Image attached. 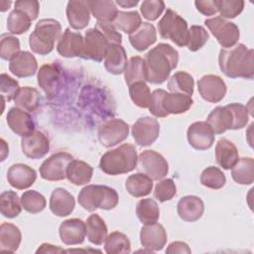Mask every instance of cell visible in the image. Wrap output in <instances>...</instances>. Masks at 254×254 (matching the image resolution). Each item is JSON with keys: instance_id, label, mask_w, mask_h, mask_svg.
<instances>
[{"instance_id": "obj_1", "label": "cell", "mask_w": 254, "mask_h": 254, "mask_svg": "<svg viewBox=\"0 0 254 254\" xmlns=\"http://www.w3.org/2000/svg\"><path fill=\"white\" fill-rule=\"evenodd\" d=\"M218 64L227 77L252 79L254 76V52L244 44L221 49L218 56Z\"/></svg>"}, {"instance_id": "obj_2", "label": "cell", "mask_w": 254, "mask_h": 254, "mask_svg": "<svg viewBox=\"0 0 254 254\" xmlns=\"http://www.w3.org/2000/svg\"><path fill=\"white\" fill-rule=\"evenodd\" d=\"M147 81L161 84L166 81L179 63V53L169 44L161 43L145 56Z\"/></svg>"}, {"instance_id": "obj_3", "label": "cell", "mask_w": 254, "mask_h": 254, "mask_svg": "<svg viewBox=\"0 0 254 254\" xmlns=\"http://www.w3.org/2000/svg\"><path fill=\"white\" fill-rule=\"evenodd\" d=\"M137 163L138 156L135 146L125 143L103 154L99 168L107 175L117 176L133 171L137 167Z\"/></svg>"}, {"instance_id": "obj_4", "label": "cell", "mask_w": 254, "mask_h": 254, "mask_svg": "<svg viewBox=\"0 0 254 254\" xmlns=\"http://www.w3.org/2000/svg\"><path fill=\"white\" fill-rule=\"evenodd\" d=\"M193 103L191 96L156 89L151 93L149 110L156 117H167L170 114H181L188 111Z\"/></svg>"}, {"instance_id": "obj_5", "label": "cell", "mask_w": 254, "mask_h": 254, "mask_svg": "<svg viewBox=\"0 0 254 254\" xmlns=\"http://www.w3.org/2000/svg\"><path fill=\"white\" fill-rule=\"evenodd\" d=\"M62 36V26L55 19H42L35 30L29 36V45L31 50L40 56L50 54L55 48V42Z\"/></svg>"}, {"instance_id": "obj_6", "label": "cell", "mask_w": 254, "mask_h": 254, "mask_svg": "<svg viewBox=\"0 0 254 254\" xmlns=\"http://www.w3.org/2000/svg\"><path fill=\"white\" fill-rule=\"evenodd\" d=\"M78 203L88 211H94L97 208L109 210L114 208L119 201L117 191L103 185L85 186L78 193Z\"/></svg>"}, {"instance_id": "obj_7", "label": "cell", "mask_w": 254, "mask_h": 254, "mask_svg": "<svg viewBox=\"0 0 254 254\" xmlns=\"http://www.w3.org/2000/svg\"><path fill=\"white\" fill-rule=\"evenodd\" d=\"M158 30L163 39L171 40L179 47L187 46L188 23L174 10L167 9L158 23Z\"/></svg>"}, {"instance_id": "obj_8", "label": "cell", "mask_w": 254, "mask_h": 254, "mask_svg": "<svg viewBox=\"0 0 254 254\" xmlns=\"http://www.w3.org/2000/svg\"><path fill=\"white\" fill-rule=\"evenodd\" d=\"M204 24L217 40L219 45L224 49L235 46L239 40L240 32L238 27L234 23L229 22L220 16L206 19Z\"/></svg>"}, {"instance_id": "obj_9", "label": "cell", "mask_w": 254, "mask_h": 254, "mask_svg": "<svg viewBox=\"0 0 254 254\" xmlns=\"http://www.w3.org/2000/svg\"><path fill=\"white\" fill-rule=\"evenodd\" d=\"M112 44L106 36L97 28L88 29L84 35L83 52L81 58L94 62H101L106 55V52Z\"/></svg>"}, {"instance_id": "obj_10", "label": "cell", "mask_w": 254, "mask_h": 254, "mask_svg": "<svg viewBox=\"0 0 254 254\" xmlns=\"http://www.w3.org/2000/svg\"><path fill=\"white\" fill-rule=\"evenodd\" d=\"M98 140L106 148L123 142L129 135V125L122 119L112 118L104 121L98 127Z\"/></svg>"}, {"instance_id": "obj_11", "label": "cell", "mask_w": 254, "mask_h": 254, "mask_svg": "<svg viewBox=\"0 0 254 254\" xmlns=\"http://www.w3.org/2000/svg\"><path fill=\"white\" fill-rule=\"evenodd\" d=\"M138 169L153 181H159L167 176L169 164L160 153L145 150L138 157Z\"/></svg>"}, {"instance_id": "obj_12", "label": "cell", "mask_w": 254, "mask_h": 254, "mask_svg": "<svg viewBox=\"0 0 254 254\" xmlns=\"http://www.w3.org/2000/svg\"><path fill=\"white\" fill-rule=\"evenodd\" d=\"M73 157L66 152H58L46 159L40 167V175L44 180L56 182L66 178V171Z\"/></svg>"}, {"instance_id": "obj_13", "label": "cell", "mask_w": 254, "mask_h": 254, "mask_svg": "<svg viewBox=\"0 0 254 254\" xmlns=\"http://www.w3.org/2000/svg\"><path fill=\"white\" fill-rule=\"evenodd\" d=\"M160 134V124L156 118L145 116L139 118L132 126V135L139 146L152 145Z\"/></svg>"}, {"instance_id": "obj_14", "label": "cell", "mask_w": 254, "mask_h": 254, "mask_svg": "<svg viewBox=\"0 0 254 254\" xmlns=\"http://www.w3.org/2000/svg\"><path fill=\"white\" fill-rule=\"evenodd\" d=\"M197 89L200 96L208 102L217 103L226 94V84L224 80L215 74H205L197 81Z\"/></svg>"}, {"instance_id": "obj_15", "label": "cell", "mask_w": 254, "mask_h": 254, "mask_svg": "<svg viewBox=\"0 0 254 254\" xmlns=\"http://www.w3.org/2000/svg\"><path fill=\"white\" fill-rule=\"evenodd\" d=\"M189 144L195 150L209 149L214 143V132L206 121H197L190 124L187 131Z\"/></svg>"}, {"instance_id": "obj_16", "label": "cell", "mask_w": 254, "mask_h": 254, "mask_svg": "<svg viewBox=\"0 0 254 254\" xmlns=\"http://www.w3.org/2000/svg\"><path fill=\"white\" fill-rule=\"evenodd\" d=\"M165 227L157 222L145 224L140 231V242L149 252L160 251L167 243Z\"/></svg>"}, {"instance_id": "obj_17", "label": "cell", "mask_w": 254, "mask_h": 254, "mask_svg": "<svg viewBox=\"0 0 254 254\" xmlns=\"http://www.w3.org/2000/svg\"><path fill=\"white\" fill-rule=\"evenodd\" d=\"M21 147L26 157L41 159L50 151V141L43 132L35 130L33 133L22 137Z\"/></svg>"}, {"instance_id": "obj_18", "label": "cell", "mask_w": 254, "mask_h": 254, "mask_svg": "<svg viewBox=\"0 0 254 254\" xmlns=\"http://www.w3.org/2000/svg\"><path fill=\"white\" fill-rule=\"evenodd\" d=\"M84 38L80 33L72 32L66 28L58 41L57 51L64 58H76L82 56Z\"/></svg>"}, {"instance_id": "obj_19", "label": "cell", "mask_w": 254, "mask_h": 254, "mask_svg": "<svg viewBox=\"0 0 254 254\" xmlns=\"http://www.w3.org/2000/svg\"><path fill=\"white\" fill-rule=\"evenodd\" d=\"M6 121L10 129L17 135L24 137L35 131L36 125L29 112L19 108L12 107L6 115Z\"/></svg>"}, {"instance_id": "obj_20", "label": "cell", "mask_w": 254, "mask_h": 254, "mask_svg": "<svg viewBox=\"0 0 254 254\" xmlns=\"http://www.w3.org/2000/svg\"><path fill=\"white\" fill-rule=\"evenodd\" d=\"M60 238L65 245H77L83 242L86 235V225L79 218L64 220L59 228Z\"/></svg>"}, {"instance_id": "obj_21", "label": "cell", "mask_w": 254, "mask_h": 254, "mask_svg": "<svg viewBox=\"0 0 254 254\" xmlns=\"http://www.w3.org/2000/svg\"><path fill=\"white\" fill-rule=\"evenodd\" d=\"M37 179L36 171L25 164H14L7 171V181L16 190L30 188Z\"/></svg>"}, {"instance_id": "obj_22", "label": "cell", "mask_w": 254, "mask_h": 254, "mask_svg": "<svg viewBox=\"0 0 254 254\" xmlns=\"http://www.w3.org/2000/svg\"><path fill=\"white\" fill-rule=\"evenodd\" d=\"M177 211L183 220L193 222L202 216L204 203L202 199L196 195H186L179 200Z\"/></svg>"}, {"instance_id": "obj_23", "label": "cell", "mask_w": 254, "mask_h": 254, "mask_svg": "<svg viewBox=\"0 0 254 254\" xmlns=\"http://www.w3.org/2000/svg\"><path fill=\"white\" fill-rule=\"evenodd\" d=\"M38 63L33 54L21 51L9 63V70L17 77H29L35 74Z\"/></svg>"}, {"instance_id": "obj_24", "label": "cell", "mask_w": 254, "mask_h": 254, "mask_svg": "<svg viewBox=\"0 0 254 254\" xmlns=\"http://www.w3.org/2000/svg\"><path fill=\"white\" fill-rule=\"evenodd\" d=\"M75 206V200L71 193L63 188H57L53 190L50 197L51 211L60 217L69 215Z\"/></svg>"}, {"instance_id": "obj_25", "label": "cell", "mask_w": 254, "mask_h": 254, "mask_svg": "<svg viewBox=\"0 0 254 254\" xmlns=\"http://www.w3.org/2000/svg\"><path fill=\"white\" fill-rule=\"evenodd\" d=\"M66 18L72 29H84L90 20V11L86 1L71 0L66 5Z\"/></svg>"}, {"instance_id": "obj_26", "label": "cell", "mask_w": 254, "mask_h": 254, "mask_svg": "<svg viewBox=\"0 0 254 254\" xmlns=\"http://www.w3.org/2000/svg\"><path fill=\"white\" fill-rule=\"evenodd\" d=\"M60 70L51 64H43L37 75L38 84L44 90V92L49 97H53L57 93V89L60 83Z\"/></svg>"}, {"instance_id": "obj_27", "label": "cell", "mask_w": 254, "mask_h": 254, "mask_svg": "<svg viewBox=\"0 0 254 254\" xmlns=\"http://www.w3.org/2000/svg\"><path fill=\"white\" fill-rule=\"evenodd\" d=\"M206 122L209 124L214 134H222L227 130H233V115L227 105L215 107L208 114Z\"/></svg>"}, {"instance_id": "obj_28", "label": "cell", "mask_w": 254, "mask_h": 254, "mask_svg": "<svg viewBox=\"0 0 254 254\" xmlns=\"http://www.w3.org/2000/svg\"><path fill=\"white\" fill-rule=\"evenodd\" d=\"M127 64L125 49L121 45L109 46L104 58L105 69L111 74H121L124 72Z\"/></svg>"}, {"instance_id": "obj_29", "label": "cell", "mask_w": 254, "mask_h": 254, "mask_svg": "<svg viewBox=\"0 0 254 254\" xmlns=\"http://www.w3.org/2000/svg\"><path fill=\"white\" fill-rule=\"evenodd\" d=\"M157 41V32L153 24L148 22H143L141 26L132 34L129 35V42L132 47L139 51L143 52L147 50Z\"/></svg>"}, {"instance_id": "obj_30", "label": "cell", "mask_w": 254, "mask_h": 254, "mask_svg": "<svg viewBox=\"0 0 254 254\" xmlns=\"http://www.w3.org/2000/svg\"><path fill=\"white\" fill-rule=\"evenodd\" d=\"M215 159L222 169L230 170L239 159L238 150L231 141L219 139L215 146Z\"/></svg>"}, {"instance_id": "obj_31", "label": "cell", "mask_w": 254, "mask_h": 254, "mask_svg": "<svg viewBox=\"0 0 254 254\" xmlns=\"http://www.w3.org/2000/svg\"><path fill=\"white\" fill-rule=\"evenodd\" d=\"M22 240V234L18 226L4 222L0 226V251L13 253L17 251Z\"/></svg>"}, {"instance_id": "obj_32", "label": "cell", "mask_w": 254, "mask_h": 254, "mask_svg": "<svg viewBox=\"0 0 254 254\" xmlns=\"http://www.w3.org/2000/svg\"><path fill=\"white\" fill-rule=\"evenodd\" d=\"M92 16L97 22L112 23L118 13L115 2L109 0H90L86 1Z\"/></svg>"}, {"instance_id": "obj_33", "label": "cell", "mask_w": 254, "mask_h": 254, "mask_svg": "<svg viewBox=\"0 0 254 254\" xmlns=\"http://www.w3.org/2000/svg\"><path fill=\"white\" fill-rule=\"evenodd\" d=\"M92 174L93 169L89 164L81 160H72L67 167L66 178L71 184L82 186L90 182Z\"/></svg>"}, {"instance_id": "obj_34", "label": "cell", "mask_w": 254, "mask_h": 254, "mask_svg": "<svg viewBox=\"0 0 254 254\" xmlns=\"http://www.w3.org/2000/svg\"><path fill=\"white\" fill-rule=\"evenodd\" d=\"M125 188L132 196H146L153 190V180L143 173H136L127 178Z\"/></svg>"}, {"instance_id": "obj_35", "label": "cell", "mask_w": 254, "mask_h": 254, "mask_svg": "<svg viewBox=\"0 0 254 254\" xmlns=\"http://www.w3.org/2000/svg\"><path fill=\"white\" fill-rule=\"evenodd\" d=\"M86 236L89 242L94 245H101L107 237V226L104 220L96 213L90 214L85 221Z\"/></svg>"}, {"instance_id": "obj_36", "label": "cell", "mask_w": 254, "mask_h": 254, "mask_svg": "<svg viewBox=\"0 0 254 254\" xmlns=\"http://www.w3.org/2000/svg\"><path fill=\"white\" fill-rule=\"evenodd\" d=\"M231 177L239 185H251L254 181V160L250 157L238 159L231 168Z\"/></svg>"}, {"instance_id": "obj_37", "label": "cell", "mask_w": 254, "mask_h": 254, "mask_svg": "<svg viewBox=\"0 0 254 254\" xmlns=\"http://www.w3.org/2000/svg\"><path fill=\"white\" fill-rule=\"evenodd\" d=\"M193 77L190 73L182 70L175 72L168 81V89L175 93L191 96L193 93Z\"/></svg>"}, {"instance_id": "obj_38", "label": "cell", "mask_w": 254, "mask_h": 254, "mask_svg": "<svg viewBox=\"0 0 254 254\" xmlns=\"http://www.w3.org/2000/svg\"><path fill=\"white\" fill-rule=\"evenodd\" d=\"M124 78L128 86L137 81H146L147 72L145 60L139 56L132 57L124 70Z\"/></svg>"}, {"instance_id": "obj_39", "label": "cell", "mask_w": 254, "mask_h": 254, "mask_svg": "<svg viewBox=\"0 0 254 254\" xmlns=\"http://www.w3.org/2000/svg\"><path fill=\"white\" fill-rule=\"evenodd\" d=\"M112 24L117 30L130 35L141 26L142 19L137 11H118Z\"/></svg>"}, {"instance_id": "obj_40", "label": "cell", "mask_w": 254, "mask_h": 254, "mask_svg": "<svg viewBox=\"0 0 254 254\" xmlns=\"http://www.w3.org/2000/svg\"><path fill=\"white\" fill-rule=\"evenodd\" d=\"M40 98V93L36 88L24 86L20 88L14 102L16 107H19L27 112H33L39 107Z\"/></svg>"}, {"instance_id": "obj_41", "label": "cell", "mask_w": 254, "mask_h": 254, "mask_svg": "<svg viewBox=\"0 0 254 254\" xmlns=\"http://www.w3.org/2000/svg\"><path fill=\"white\" fill-rule=\"evenodd\" d=\"M21 198L13 190H5L0 195V212L6 218H14L22 211Z\"/></svg>"}, {"instance_id": "obj_42", "label": "cell", "mask_w": 254, "mask_h": 254, "mask_svg": "<svg viewBox=\"0 0 254 254\" xmlns=\"http://www.w3.org/2000/svg\"><path fill=\"white\" fill-rule=\"evenodd\" d=\"M136 214L143 224L157 222L160 217L159 205L152 198H143L136 205Z\"/></svg>"}, {"instance_id": "obj_43", "label": "cell", "mask_w": 254, "mask_h": 254, "mask_svg": "<svg viewBox=\"0 0 254 254\" xmlns=\"http://www.w3.org/2000/svg\"><path fill=\"white\" fill-rule=\"evenodd\" d=\"M104 250L108 254H127L131 252V243L124 233L113 231L105 239Z\"/></svg>"}, {"instance_id": "obj_44", "label": "cell", "mask_w": 254, "mask_h": 254, "mask_svg": "<svg viewBox=\"0 0 254 254\" xmlns=\"http://www.w3.org/2000/svg\"><path fill=\"white\" fill-rule=\"evenodd\" d=\"M32 20L23 11L14 9L10 12L7 18L8 32L13 35H21L27 32L31 27Z\"/></svg>"}, {"instance_id": "obj_45", "label": "cell", "mask_w": 254, "mask_h": 254, "mask_svg": "<svg viewBox=\"0 0 254 254\" xmlns=\"http://www.w3.org/2000/svg\"><path fill=\"white\" fill-rule=\"evenodd\" d=\"M23 208L30 213H39L46 207V197L37 190H27L21 195Z\"/></svg>"}, {"instance_id": "obj_46", "label": "cell", "mask_w": 254, "mask_h": 254, "mask_svg": "<svg viewBox=\"0 0 254 254\" xmlns=\"http://www.w3.org/2000/svg\"><path fill=\"white\" fill-rule=\"evenodd\" d=\"M200 183L208 189L219 190L225 185L226 178L219 168L210 166L202 171L200 175Z\"/></svg>"}, {"instance_id": "obj_47", "label": "cell", "mask_w": 254, "mask_h": 254, "mask_svg": "<svg viewBox=\"0 0 254 254\" xmlns=\"http://www.w3.org/2000/svg\"><path fill=\"white\" fill-rule=\"evenodd\" d=\"M129 94L135 105L148 108L151 101V91L145 81H137L129 86Z\"/></svg>"}, {"instance_id": "obj_48", "label": "cell", "mask_w": 254, "mask_h": 254, "mask_svg": "<svg viewBox=\"0 0 254 254\" xmlns=\"http://www.w3.org/2000/svg\"><path fill=\"white\" fill-rule=\"evenodd\" d=\"M208 39L209 35L202 26L192 25L189 29L187 47L190 52H196L206 44Z\"/></svg>"}, {"instance_id": "obj_49", "label": "cell", "mask_w": 254, "mask_h": 254, "mask_svg": "<svg viewBox=\"0 0 254 254\" xmlns=\"http://www.w3.org/2000/svg\"><path fill=\"white\" fill-rule=\"evenodd\" d=\"M20 51V41L18 38L2 34L0 39V57L5 61H11Z\"/></svg>"}, {"instance_id": "obj_50", "label": "cell", "mask_w": 254, "mask_h": 254, "mask_svg": "<svg viewBox=\"0 0 254 254\" xmlns=\"http://www.w3.org/2000/svg\"><path fill=\"white\" fill-rule=\"evenodd\" d=\"M217 9L223 19H232L238 16L244 8L242 0H216Z\"/></svg>"}, {"instance_id": "obj_51", "label": "cell", "mask_w": 254, "mask_h": 254, "mask_svg": "<svg viewBox=\"0 0 254 254\" xmlns=\"http://www.w3.org/2000/svg\"><path fill=\"white\" fill-rule=\"evenodd\" d=\"M19 82L13 77L6 73H1L0 75V91L2 99L5 101L14 100L16 95L20 90Z\"/></svg>"}, {"instance_id": "obj_52", "label": "cell", "mask_w": 254, "mask_h": 254, "mask_svg": "<svg viewBox=\"0 0 254 254\" xmlns=\"http://www.w3.org/2000/svg\"><path fill=\"white\" fill-rule=\"evenodd\" d=\"M177 193V187L172 179H164L160 181L154 190V197L160 202L172 199Z\"/></svg>"}, {"instance_id": "obj_53", "label": "cell", "mask_w": 254, "mask_h": 254, "mask_svg": "<svg viewBox=\"0 0 254 254\" xmlns=\"http://www.w3.org/2000/svg\"><path fill=\"white\" fill-rule=\"evenodd\" d=\"M140 10L145 19L155 21L165 10V3L162 0H145L142 2Z\"/></svg>"}, {"instance_id": "obj_54", "label": "cell", "mask_w": 254, "mask_h": 254, "mask_svg": "<svg viewBox=\"0 0 254 254\" xmlns=\"http://www.w3.org/2000/svg\"><path fill=\"white\" fill-rule=\"evenodd\" d=\"M227 106L229 107L233 115V120H234L233 130H238L245 127L249 119L247 107L241 103H235V102L227 104Z\"/></svg>"}, {"instance_id": "obj_55", "label": "cell", "mask_w": 254, "mask_h": 254, "mask_svg": "<svg viewBox=\"0 0 254 254\" xmlns=\"http://www.w3.org/2000/svg\"><path fill=\"white\" fill-rule=\"evenodd\" d=\"M95 28L100 30L106 38L109 40V42L112 45H121L122 42V36L117 31V29L114 27L112 23H106V22H96Z\"/></svg>"}, {"instance_id": "obj_56", "label": "cell", "mask_w": 254, "mask_h": 254, "mask_svg": "<svg viewBox=\"0 0 254 254\" xmlns=\"http://www.w3.org/2000/svg\"><path fill=\"white\" fill-rule=\"evenodd\" d=\"M15 9L25 12L33 21L38 18L40 3L36 0H18L15 2Z\"/></svg>"}, {"instance_id": "obj_57", "label": "cell", "mask_w": 254, "mask_h": 254, "mask_svg": "<svg viewBox=\"0 0 254 254\" xmlns=\"http://www.w3.org/2000/svg\"><path fill=\"white\" fill-rule=\"evenodd\" d=\"M196 10L205 16H212L218 12L216 0H198L194 1Z\"/></svg>"}, {"instance_id": "obj_58", "label": "cell", "mask_w": 254, "mask_h": 254, "mask_svg": "<svg viewBox=\"0 0 254 254\" xmlns=\"http://www.w3.org/2000/svg\"><path fill=\"white\" fill-rule=\"evenodd\" d=\"M191 250L186 242L183 241H174L169 244L168 248L166 249V253H190Z\"/></svg>"}, {"instance_id": "obj_59", "label": "cell", "mask_w": 254, "mask_h": 254, "mask_svg": "<svg viewBox=\"0 0 254 254\" xmlns=\"http://www.w3.org/2000/svg\"><path fill=\"white\" fill-rule=\"evenodd\" d=\"M62 252H65V250H64L59 246H55L49 243H43L36 251V253H62Z\"/></svg>"}, {"instance_id": "obj_60", "label": "cell", "mask_w": 254, "mask_h": 254, "mask_svg": "<svg viewBox=\"0 0 254 254\" xmlns=\"http://www.w3.org/2000/svg\"><path fill=\"white\" fill-rule=\"evenodd\" d=\"M115 3H117L119 6L123 7V8H131V7H134L136 6L139 1L138 0H117Z\"/></svg>"}, {"instance_id": "obj_61", "label": "cell", "mask_w": 254, "mask_h": 254, "mask_svg": "<svg viewBox=\"0 0 254 254\" xmlns=\"http://www.w3.org/2000/svg\"><path fill=\"white\" fill-rule=\"evenodd\" d=\"M1 161H4L6 156L9 154V148L4 139H1Z\"/></svg>"}]
</instances>
